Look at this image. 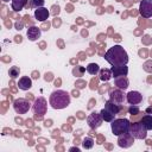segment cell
I'll use <instances>...</instances> for the list:
<instances>
[{
    "instance_id": "obj_4",
    "label": "cell",
    "mask_w": 152,
    "mask_h": 152,
    "mask_svg": "<svg viewBox=\"0 0 152 152\" xmlns=\"http://www.w3.org/2000/svg\"><path fill=\"white\" fill-rule=\"evenodd\" d=\"M129 133L133 135L134 139H146L147 137V128L139 121V122H133L131 124Z\"/></svg>"
},
{
    "instance_id": "obj_21",
    "label": "cell",
    "mask_w": 152,
    "mask_h": 152,
    "mask_svg": "<svg viewBox=\"0 0 152 152\" xmlns=\"http://www.w3.org/2000/svg\"><path fill=\"white\" fill-rule=\"evenodd\" d=\"M140 122L147 128V131H151L152 129V115H144L142 119L140 120Z\"/></svg>"
},
{
    "instance_id": "obj_1",
    "label": "cell",
    "mask_w": 152,
    "mask_h": 152,
    "mask_svg": "<svg viewBox=\"0 0 152 152\" xmlns=\"http://www.w3.org/2000/svg\"><path fill=\"white\" fill-rule=\"evenodd\" d=\"M104 59L112 66H119L128 63V55L121 45H114L107 50L104 53Z\"/></svg>"
},
{
    "instance_id": "obj_20",
    "label": "cell",
    "mask_w": 152,
    "mask_h": 152,
    "mask_svg": "<svg viewBox=\"0 0 152 152\" xmlns=\"http://www.w3.org/2000/svg\"><path fill=\"white\" fill-rule=\"evenodd\" d=\"M99 77H100V80L103 81V82L109 81V80L113 77L112 70H110V69H101V70L99 71Z\"/></svg>"
},
{
    "instance_id": "obj_9",
    "label": "cell",
    "mask_w": 152,
    "mask_h": 152,
    "mask_svg": "<svg viewBox=\"0 0 152 152\" xmlns=\"http://www.w3.org/2000/svg\"><path fill=\"white\" fill-rule=\"evenodd\" d=\"M102 121H103V119H102L101 114L95 113V112L91 113V114H89L88 118H87V124H88V126H89L91 129H96V128H99V127L101 126Z\"/></svg>"
},
{
    "instance_id": "obj_25",
    "label": "cell",
    "mask_w": 152,
    "mask_h": 152,
    "mask_svg": "<svg viewBox=\"0 0 152 152\" xmlns=\"http://www.w3.org/2000/svg\"><path fill=\"white\" fill-rule=\"evenodd\" d=\"M44 4H45L44 0H31L30 6L32 8H39V7H44Z\"/></svg>"
},
{
    "instance_id": "obj_28",
    "label": "cell",
    "mask_w": 152,
    "mask_h": 152,
    "mask_svg": "<svg viewBox=\"0 0 152 152\" xmlns=\"http://www.w3.org/2000/svg\"><path fill=\"white\" fill-rule=\"evenodd\" d=\"M69 151H76V152H80V148H78V147H70Z\"/></svg>"
},
{
    "instance_id": "obj_24",
    "label": "cell",
    "mask_w": 152,
    "mask_h": 152,
    "mask_svg": "<svg viewBox=\"0 0 152 152\" xmlns=\"http://www.w3.org/2000/svg\"><path fill=\"white\" fill-rule=\"evenodd\" d=\"M19 74H20V69H19V66H11L10 68V70H8V75H10V77L11 78H17L18 76H19Z\"/></svg>"
},
{
    "instance_id": "obj_26",
    "label": "cell",
    "mask_w": 152,
    "mask_h": 152,
    "mask_svg": "<svg viewBox=\"0 0 152 152\" xmlns=\"http://www.w3.org/2000/svg\"><path fill=\"white\" fill-rule=\"evenodd\" d=\"M139 107H138V104H131L129 106V108H128V113L131 114V115H137V114H139Z\"/></svg>"
},
{
    "instance_id": "obj_23",
    "label": "cell",
    "mask_w": 152,
    "mask_h": 152,
    "mask_svg": "<svg viewBox=\"0 0 152 152\" xmlns=\"http://www.w3.org/2000/svg\"><path fill=\"white\" fill-rule=\"evenodd\" d=\"M82 146H83L84 150H90V148L94 146V140H93V138H90V137L84 138L83 141H82Z\"/></svg>"
},
{
    "instance_id": "obj_5",
    "label": "cell",
    "mask_w": 152,
    "mask_h": 152,
    "mask_svg": "<svg viewBox=\"0 0 152 152\" xmlns=\"http://www.w3.org/2000/svg\"><path fill=\"white\" fill-rule=\"evenodd\" d=\"M46 107H48V103H46V100L44 97H38L34 100V103L32 106V109H33V113L36 114V118H42L45 113H46Z\"/></svg>"
},
{
    "instance_id": "obj_11",
    "label": "cell",
    "mask_w": 152,
    "mask_h": 152,
    "mask_svg": "<svg viewBox=\"0 0 152 152\" xmlns=\"http://www.w3.org/2000/svg\"><path fill=\"white\" fill-rule=\"evenodd\" d=\"M126 101H127L129 104H139V103L142 101V95H141L139 91L132 90V91H129L128 94H126Z\"/></svg>"
},
{
    "instance_id": "obj_6",
    "label": "cell",
    "mask_w": 152,
    "mask_h": 152,
    "mask_svg": "<svg viewBox=\"0 0 152 152\" xmlns=\"http://www.w3.org/2000/svg\"><path fill=\"white\" fill-rule=\"evenodd\" d=\"M30 108H31V103L27 99L19 97L13 102V109L15 110L17 114H25L30 110Z\"/></svg>"
},
{
    "instance_id": "obj_29",
    "label": "cell",
    "mask_w": 152,
    "mask_h": 152,
    "mask_svg": "<svg viewBox=\"0 0 152 152\" xmlns=\"http://www.w3.org/2000/svg\"><path fill=\"white\" fill-rule=\"evenodd\" d=\"M45 80H46V81L51 80V74H46V75H45Z\"/></svg>"
},
{
    "instance_id": "obj_8",
    "label": "cell",
    "mask_w": 152,
    "mask_h": 152,
    "mask_svg": "<svg viewBox=\"0 0 152 152\" xmlns=\"http://www.w3.org/2000/svg\"><path fill=\"white\" fill-rule=\"evenodd\" d=\"M125 95H126V94L122 91V89H119V88L112 89V90L109 91V100L113 101V102L116 103V104H122L124 101L126 100V96H125Z\"/></svg>"
},
{
    "instance_id": "obj_7",
    "label": "cell",
    "mask_w": 152,
    "mask_h": 152,
    "mask_svg": "<svg viewBox=\"0 0 152 152\" xmlns=\"http://www.w3.org/2000/svg\"><path fill=\"white\" fill-rule=\"evenodd\" d=\"M139 13L142 18L152 17V0H141L139 5Z\"/></svg>"
},
{
    "instance_id": "obj_19",
    "label": "cell",
    "mask_w": 152,
    "mask_h": 152,
    "mask_svg": "<svg viewBox=\"0 0 152 152\" xmlns=\"http://www.w3.org/2000/svg\"><path fill=\"white\" fill-rule=\"evenodd\" d=\"M100 114H101V116H102L103 121H107V122H112V121L114 120V118H115V114H114V113H112L110 110H108L107 108L101 109Z\"/></svg>"
},
{
    "instance_id": "obj_22",
    "label": "cell",
    "mask_w": 152,
    "mask_h": 152,
    "mask_svg": "<svg viewBox=\"0 0 152 152\" xmlns=\"http://www.w3.org/2000/svg\"><path fill=\"white\" fill-rule=\"evenodd\" d=\"M86 69H87V71H88L90 75H96V74H99V71H100V66H99L96 63H89Z\"/></svg>"
},
{
    "instance_id": "obj_15",
    "label": "cell",
    "mask_w": 152,
    "mask_h": 152,
    "mask_svg": "<svg viewBox=\"0 0 152 152\" xmlns=\"http://www.w3.org/2000/svg\"><path fill=\"white\" fill-rule=\"evenodd\" d=\"M32 87V80L28 76H23L18 81V88L20 90H28Z\"/></svg>"
},
{
    "instance_id": "obj_17",
    "label": "cell",
    "mask_w": 152,
    "mask_h": 152,
    "mask_svg": "<svg viewBox=\"0 0 152 152\" xmlns=\"http://www.w3.org/2000/svg\"><path fill=\"white\" fill-rule=\"evenodd\" d=\"M104 108H107L108 110H110V112L114 113L115 115H118V114L121 112V109H122L121 104H116V103H114V102L110 101V100L106 101V103H104Z\"/></svg>"
},
{
    "instance_id": "obj_30",
    "label": "cell",
    "mask_w": 152,
    "mask_h": 152,
    "mask_svg": "<svg viewBox=\"0 0 152 152\" xmlns=\"http://www.w3.org/2000/svg\"><path fill=\"white\" fill-rule=\"evenodd\" d=\"M2 1H4V2H8L10 0H2Z\"/></svg>"
},
{
    "instance_id": "obj_12",
    "label": "cell",
    "mask_w": 152,
    "mask_h": 152,
    "mask_svg": "<svg viewBox=\"0 0 152 152\" xmlns=\"http://www.w3.org/2000/svg\"><path fill=\"white\" fill-rule=\"evenodd\" d=\"M40 34H42V31H40V28L37 27V26H31V27H28L27 31H26V36H27L28 40H31V42L38 40V38L40 37Z\"/></svg>"
},
{
    "instance_id": "obj_16",
    "label": "cell",
    "mask_w": 152,
    "mask_h": 152,
    "mask_svg": "<svg viewBox=\"0 0 152 152\" xmlns=\"http://www.w3.org/2000/svg\"><path fill=\"white\" fill-rule=\"evenodd\" d=\"M114 84H115L116 88L125 90V89L128 88L129 82H128V78L126 76H119V77H115L114 78Z\"/></svg>"
},
{
    "instance_id": "obj_14",
    "label": "cell",
    "mask_w": 152,
    "mask_h": 152,
    "mask_svg": "<svg viewBox=\"0 0 152 152\" xmlns=\"http://www.w3.org/2000/svg\"><path fill=\"white\" fill-rule=\"evenodd\" d=\"M110 70H112V75L114 78L119 77V76H127V74H128V68L126 66V64L119 65V66H112Z\"/></svg>"
},
{
    "instance_id": "obj_2",
    "label": "cell",
    "mask_w": 152,
    "mask_h": 152,
    "mask_svg": "<svg viewBox=\"0 0 152 152\" xmlns=\"http://www.w3.org/2000/svg\"><path fill=\"white\" fill-rule=\"evenodd\" d=\"M49 103L53 109H63L70 104V95L65 90L57 89L51 93L49 97Z\"/></svg>"
},
{
    "instance_id": "obj_13",
    "label": "cell",
    "mask_w": 152,
    "mask_h": 152,
    "mask_svg": "<svg viewBox=\"0 0 152 152\" xmlns=\"http://www.w3.org/2000/svg\"><path fill=\"white\" fill-rule=\"evenodd\" d=\"M49 15H50V12L45 7H39L34 10V18L38 21H45L49 18Z\"/></svg>"
},
{
    "instance_id": "obj_18",
    "label": "cell",
    "mask_w": 152,
    "mask_h": 152,
    "mask_svg": "<svg viewBox=\"0 0 152 152\" xmlns=\"http://www.w3.org/2000/svg\"><path fill=\"white\" fill-rule=\"evenodd\" d=\"M26 5H27V0H11L12 10L15 12H20L21 10H24Z\"/></svg>"
},
{
    "instance_id": "obj_3",
    "label": "cell",
    "mask_w": 152,
    "mask_h": 152,
    "mask_svg": "<svg viewBox=\"0 0 152 152\" xmlns=\"http://www.w3.org/2000/svg\"><path fill=\"white\" fill-rule=\"evenodd\" d=\"M110 128H112V133L116 137L125 134V133H129V128H131V121L128 119L121 118V119H114L110 122Z\"/></svg>"
},
{
    "instance_id": "obj_10",
    "label": "cell",
    "mask_w": 152,
    "mask_h": 152,
    "mask_svg": "<svg viewBox=\"0 0 152 152\" xmlns=\"http://www.w3.org/2000/svg\"><path fill=\"white\" fill-rule=\"evenodd\" d=\"M133 141H134V138H133V135H132L131 133L121 134V135H119V138H118V145H119L120 147H124V148H127V147L132 146Z\"/></svg>"
},
{
    "instance_id": "obj_27",
    "label": "cell",
    "mask_w": 152,
    "mask_h": 152,
    "mask_svg": "<svg viewBox=\"0 0 152 152\" xmlns=\"http://www.w3.org/2000/svg\"><path fill=\"white\" fill-rule=\"evenodd\" d=\"M144 70H146L148 72H152V61H148L144 64Z\"/></svg>"
}]
</instances>
